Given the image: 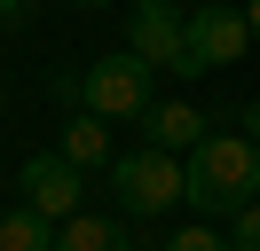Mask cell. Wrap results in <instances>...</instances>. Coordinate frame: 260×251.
I'll list each match as a JSON object with an SVG mask.
<instances>
[{
	"instance_id": "1",
	"label": "cell",
	"mask_w": 260,
	"mask_h": 251,
	"mask_svg": "<svg viewBox=\"0 0 260 251\" xmlns=\"http://www.w3.org/2000/svg\"><path fill=\"white\" fill-rule=\"evenodd\" d=\"M181 173H189L197 220H237L244 204H260V141L244 134H205L181 157Z\"/></svg>"
},
{
	"instance_id": "2",
	"label": "cell",
	"mask_w": 260,
	"mask_h": 251,
	"mask_svg": "<svg viewBox=\"0 0 260 251\" xmlns=\"http://www.w3.org/2000/svg\"><path fill=\"white\" fill-rule=\"evenodd\" d=\"M103 181H111V204H118L126 220H166L174 204H189V173H181V157H166V149L118 157Z\"/></svg>"
},
{
	"instance_id": "3",
	"label": "cell",
	"mask_w": 260,
	"mask_h": 251,
	"mask_svg": "<svg viewBox=\"0 0 260 251\" xmlns=\"http://www.w3.org/2000/svg\"><path fill=\"white\" fill-rule=\"evenodd\" d=\"M79 102L95 110L103 126H142L150 110H158V94H150V63L142 55H95L87 63V78H79Z\"/></svg>"
},
{
	"instance_id": "4",
	"label": "cell",
	"mask_w": 260,
	"mask_h": 251,
	"mask_svg": "<svg viewBox=\"0 0 260 251\" xmlns=\"http://www.w3.org/2000/svg\"><path fill=\"white\" fill-rule=\"evenodd\" d=\"M244 47H252V24H244V8H229V0H205V8L189 16V78L205 71H237Z\"/></svg>"
},
{
	"instance_id": "5",
	"label": "cell",
	"mask_w": 260,
	"mask_h": 251,
	"mask_svg": "<svg viewBox=\"0 0 260 251\" xmlns=\"http://www.w3.org/2000/svg\"><path fill=\"white\" fill-rule=\"evenodd\" d=\"M126 55H142L150 71H174V78H189V16H174L166 0H134Z\"/></svg>"
},
{
	"instance_id": "6",
	"label": "cell",
	"mask_w": 260,
	"mask_h": 251,
	"mask_svg": "<svg viewBox=\"0 0 260 251\" xmlns=\"http://www.w3.org/2000/svg\"><path fill=\"white\" fill-rule=\"evenodd\" d=\"M24 204H32L40 220H55V228H63V220H79L87 212V173L79 165H63V157H24Z\"/></svg>"
},
{
	"instance_id": "7",
	"label": "cell",
	"mask_w": 260,
	"mask_h": 251,
	"mask_svg": "<svg viewBox=\"0 0 260 251\" xmlns=\"http://www.w3.org/2000/svg\"><path fill=\"white\" fill-rule=\"evenodd\" d=\"M150 149H166V157H181V149H197V141H205L213 134V118H205V110H197V102H158V110H150Z\"/></svg>"
},
{
	"instance_id": "8",
	"label": "cell",
	"mask_w": 260,
	"mask_h": 251,
	"mask_svg": "<svg viewBox=\"0 0 260 251\" xmlns=\"http://www.w3.org/2000/svg\"><path fill=\"white\" fill-rule=\"evenodd\" d=\"M63 165H79V173H111L118 157H111V126L95 118V110H79V118H63Z\"/></svg>"
},
{
	"instance_id": "9",
	"label": "cell",
	"mask_w": 260,
	"mask_h": 251,
	"mask_svg": "<svg viewBox=\"0 0 260 251\" xmlns=\"http://www.w3.org/2000/svg\"><path fill=\"white\" fill-rule=\"evenodd\" d=\"M55 251H134V235H126V220L79 212V220H63V235H55Z\"/></svg>"
},
{
	"instance_id": "10",
	"label": "cell",
	"mask_w": 260,
	"mask_h": 251,
	"mask_svg": "<svg viewBox=\"0 0 260 251\" xmlns=\"http://www.w3.org/2000/svg\"><path fill=\"white\" fill-rule=\"evenodd\" d=\"M55 235H63V228H55V220H40L32 204H16V212L0 220V251H55Z\"/></svg>"
},
{
	"instance_id": "11",
	"label": "cell",
	"mask_w": 260,
	"mask_h": 251,
	"mask_svg": "<svg viewBox=\"0 0 260 251\" xmlns=\"http://www.w3.org/2000/svg\"><path fill=\"white\" fill-rule=\"evenodd\" d=\"M166 251H229V235L213 228V220H197V228H181V235H166Z\"/></svg>"
},
{
	"instance_id": "12",
	"label": "cell",
	"mask_w": 260,
	"mask_h": 251,
	"mask_svg": "<svg viewBox=\"0 0 260 251\" xmlns=\"http://www.w3.org/2000/svg\"><path fill=\"white\" fill-rule=\"evenodd\" d=\"M229 251H260V204H244V212L229 220Z\"/></svg>"
},
{
	"instance_id": "13",
	"label": "cell",
	"mask_w": 260,
	"mask_h": 251,
	"mask_svg": "<svg viewBox=\"0 0 260 251\" xmlns=\"http://www.w3.org/2000/svg\"><path fill=\"white\" fill-rule=\"evenodd\" d=\"M24 8H32V0H0V24H24Z\"/></svg>"
},
{
	"instance_id": "14",
	"label": "cell",
	"mask_w": 260,
	"mask_h": 251,
	"mask_svg": "<svg viewBox=\"0 0 260 251\" xmlns=\"http://www.w3.org/2000/svg\"><path fill=\"white\" fill-rule=\"evenodd\" d=\"M244 141H260V102H244Z\"/></svg>"
},
{
	"instance_id": "15",
	"label": "cell",
	"mask_w": 260,
	"mask_h": 251,
	"mask_svg": "<svg viewBox=\"0 0 260 251\" xmlns=\"http://www.w3.org/2000/svg\"><path fill=\"white\" fill-rule=\"evenodd\" d=\"M244 24H252V39H260V0H244Z\"/></svg>"
},
{
	"instance_id": "16",
	"label": "cell",
	"mask_w": 260,
	"mask_h": 251,
	"mask_svg": "<svg viewBox=\"0 0 260 251\" xmlns=\"http://www.w3.org/2000/svg\"><path fill=\"white\" fill-rule=\"evenodd\" d=\"M79 8H111V0H79Z\"/></svg>"
},
{
	"instance_id": "17",
	"label": "cell",
	"mask_w": 260,
	"mask_h": 251,
	"mask_svg": "<svg viewBox=\"0 0 260 251\" xmlns=\"http://www.w3.org/2000/svg\"><path fill=\"white\" fill-rule=\"evenodd\" d=\"M0 110H8V87H0Z\"/></svg>"
}]
</instances>
